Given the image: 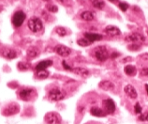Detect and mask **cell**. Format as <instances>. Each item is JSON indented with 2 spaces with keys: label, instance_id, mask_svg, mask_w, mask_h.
I'll return each instance as SVG.
<instances>
[{
  "label": "cell",
  "instance_id": "4",
  "mask_svg": "<svg viewBox=\"0 0 148 124\" xmlns=\"http://www.w3.org/2000/svg\"><path fill=\"white\" fill-rule=\"evenodd\" d=\"M45 121L48 124H60L62 121V119L58 113L49 112L45 115Z\"/></svg>",
  "mask_w": 148,
  "mask_h": 124
},
{
  "label": "cell",
  "instance_id": "19",
  "mask_svg": "<svg viewBox=\"0 0 148 124\" xmlns=\"http://www.w3.org/2000/svg\"><path fill=\"white\" fill-rule=\"evenodd\" d=\"M90 113L92 116H98V118H101V116H105L106 115H107L103 109H100L98 107H92L90 109Z\"/></svg>",
  "mask_w": 148,
  "mask_h": 124
},
{
  "label": "cell",
  "instance_id": "25",
  "mask_svg": "<svg viewBox=\"0 0 148 124\" xmlns=\"http://www.w3.org/2000/svg\"><path fill=\"white\" fill-rule=\"evenodd\" d=\"M49 75H50V73L47 70H43V71H39L37 73V76L40 79H46Z\"/></svg>",
  "mask_w": 148,
  "mask_h": 124
},
{
  "label": "cell",
  "instance_id": "9",
  "mask_svg": "<svg viewBox=\"0 0 148 124\" xmlns=\"http://www.w3.org/2000/svg\"><path fill=\"white\" fill-rule=\"evenodd\" d=\"M18 112H19V106H18V104H16V103H11L8 107H6L5 109H4L3 114L5 115V116H12V115L17 114Z\"/></svg>",
  "mask_w": 148,
  "mask_h": 124
},
{
  "label": "cell",
  "instance_id": "13",
  "mask_svg": "<svg viewBox=\"0 0 148 124\" xmlns=\"http://www.w3.org/2000/svg\"><path fill=\"white\" fill-rule=\"evenodd\" d=\"M100 88L101 89L105 90V91H112V90L115 89V84L112 82V81H109V80H103L100 83Z\"/></svg>",
  "mask_w": 148,
  "mask_h": 124
},
{
  "label": "cell",
  "instance_id": "10",
  "mask_svg": "<svg viewBox=\"0 0 148 124\" xmlns=\"http://www.w3.org/2000/svg\"><path fill=\"white\" fill-rule=\"evenodd\" d=\"M125 93L126 95L130 98V99H136L138 97V93H137V90L135 89V88L132 85H127L125 86Z\"/></svg>",
  "mask_w": 148,
  "mask_h": 124
},
{
  "label": "cell",
  "instance_id": "16",
  "mask_svg": "<svg viewBox=\"0 0 148 124\" xmlns=\"http://www.w3.org/2000/svg\"><path fill=\"white\" fill-rule=\"evenodd\" d=\"M72 73H74L75 74L77 75H80V76L82 77H88L89 74H90V71L87 70V69H85V68H82V67H77V68H74L72 69Z\"/></svg>",
  "mask_w": 148,
  "mask_h": 124
},
{
  "label": "cell",
  "instance_id": "17",
  "mask_svg": "<svg viewBox=\"0 0 148 124\" xmlns=\"http://www.w3.org/2000/svg\"><path fill=\"white\" fill-rule=\"evenodd\" d=\"M95 16H96V15L91 10H85L81 13V18L83 21H86V22L93 21L95 19Z\"/></svg>",
  "mask_w": 148,
  "mask_h": 124
},
{
  "label": "cell",
  "instance_id": "14",
  "mask_svg": "<svg viewBox=\"0 0 148 124\" xmlns=\"http://www.w3.org/2000/svg\"><path fill=\"white\" fill-rule=\"evenodd\" d=\"M1 55L3 58H5L7 59H13L17 56L16 52H15L13 49H9V48H5L1 51Z\"/></svg>",
  "mask_w": 148,
  "mask_h": 124
},
{
  "label": "cell",
  "instance_id": "36",
  "mask_svg": "<svg viewBox=\"0 0 148 124\" xmlns=\"http://www.w3.org/2000/svg\"><path fill=\"white\" fill-rule=\"evenodd\" d=\"M117 55H118L117 53H113V54L111 55V58H117Z\"/></svg>",
  "mask_w": 148,
  "mask_h": 124
},
{
  "label": "cell",
  "instance_id": "23",
  "mask_svg": "<svg viewBox=\"0 0 148 124\" xmlns=\"http://www.w3.org/2000/svg\"><path fill=\"white\" fill-rule=\"evenodd\" d=\"M55 33L60 37H64L68 34V31L65 27H63V26H57V27L55 28Z\"/></svg>",
  "mask_w": 148,
  "mask_h": 124
},
{
  "label": "cell",
  "instance_id": "38",
  "mask_svg": "<svg viewBox=\"0 0 148 124\" xmlns=\"http://www.w3.org/2000/svg\"><path fill=\"white\" fill-rule=\"evenodd\" d=\"M145 89H146V92H147V95H148V85H145Z\"/></svg>",
  "mask_w": 148,
  "mask_h": 124
},
{
  "label": "cell",
  "instance_id": "32",
  "mask_svg": "<svg viewBox=\"0 0 148 124\" xmlns=\"http://www.w3.org/2000/svg\"><path fill=\"white\" fill-rule=\"evenodd\" d=\"M140 74L142 76H148V68H143L142 69V71H140Z\"/></svg>",
  "mask_w": 148,
  "mask_h": 124
},
{
  "label": "cell",
  "instance_id": "33",
  "mask_svg": "<svg viewBox=\"0 0 148 124\" xmlns=\"http://www.w3.org/2000/svg\"><path fill=\"white\" fill-rule=\"evenodd\" d=\"M62 65H63L64 69H65V70H68V71H72V68H71L70 65H68L66 61H63V62H62Z\"/></svg>",
  "mask_w": 148,
  "mask_h": 124
},
{
  "label": "cell",
  "instance_id": "31",
  "mask_svg": "<svg viewBox=\"0 0 148 124\" xmlns=\"http://www.w3.org/2000/svg\"><path fill=\"white\" fill-rule=\"evenodd\" d=\"M142 106H141V104H140L139 103H137L135 104V106H134V111H135V113L136 114H141L142 113Z\"/></svg>",
  "mask_w": 148,
  "mask_h": 124
},
{
  "label": "cell",
  "instance_id": "24",
  "mask_svg": "<svg viewBox=\"0 0 148 124\" xmlns=\"http://www.w3.org/2000/svg\"><path fill=\"white\" fill-rule=\"evenodd\" d=\"M77 43H78V45H80V46H82V47H86V46H89V45L92 44V42H90V41L87 39H85V38L78 40Z\"/></svg>",
  "mask_w": 148,
  "mask_h": 124
},
{
  "label": "cell",
  "instance_id": "29",
  "mask_svg": "<svg viewBox=\"0 0 148 124\" xmlns=\"http://www.w3.org/2000/svg\"><path fill=\"white\" fill-rule=\"evenodd\" d=\"M139 120H141V121H148V112H145L140 115Z\"/></svg>",
  "mask_w": 148,
  "mask_h": 124
},
{
  "label": "cell",
  "instance_id": "15",
  "mask_svg": "<svg viewBox=\"0 0 148 124\" xmlns=\"http://www.w3.org/2000/svg\"><path fill=\"white\" fill-rule=\"evenodd\" d=\"M85 38L88 40L90 42H92V43L94 42V41L102 40V36L100 35V34L93 33V32H85Z\"/></svg>",
  "mask_w": 148,
  "mask_h": 124
},
{
  "label": "cell",
  "instance_id": "39",
  "mask_svg": "<svg viewBox=\"0 0 148 124\" xmlns=\"http://www.w3.org/2000/svg\"><path fill=\"white\" fill-rule=\"evenodd\" d=\"M43 1H45V2H50L51 0H43Z\"/></svg>",
  "mask_w": 148,
  "mask_h": 124
},
{
  "label": "cell",
  "instance_id": "35",
  "mask_svg": "<svg viewBox=\"0 0 148 124\" xmlns=\"http://www.w3.org/2000/svg\"><path fill=\"white\" fill-rule=\"evenodd\" d=\"M141 58L143 60H148V53H145V54H143L141 55Z\"/></svg>",
  "mask_w": 148,
  "mask_h": 124
},
{
  "label": "cell",
  "instance_id": "27",
  "mask_svg": "<svg viewBox=\"0 0 148 124\" xmlns=\"http://www.w3.org/2000/svg\"><path fill=\"white\" fill-rule=\"evenodd\" d=\"M46 9L48 11H50V12H57L58 11V8L55 5H54V4H48L46 6Z\"/></svg>",
  "mask_w": 148,
  "mask_h": 124
},
{
  "label": "cell",
  "instance_id": "11",
  "mask_svg": "<svg viewBox=\"0 0 148 124\" xmlns=\"http://www.w3.org/2000/svg\"><path fill=\"white\" fill-rule=\"evenodd\" d=\"M104 32L110 37H117L121 35V31L118 27L113 25H109L104 29Z\"/></svg>",
  "mask_w": 148,
  "mask_h": 124
},
{
  "label": "cell",
  "instance_id": "37",
  "mask_svg": "<svg viewBox=\"0 0 148 124\" xmlns=\"http://www.w3.org/2000/svg\"><path fill=\"white\" fill-rule=\"evenodd\" d=\"M56 1H58L60 3H65L66 2V0H56Z\"/></svg>",
  "mask_w": 148,
  "mask_h": 124
},
{
  "label": "cell",
  "instance_id": "42",
  "mask_svg": "<svg viewBox=\"0 0 148 124\" xmlns=\"http://www.w3.org/2000/svg\"><path fill=\"white\" fill-rule=\"evenodd\" d=\"M0 44H1V42H0Z\"/></svg>",
  "mask_w": 148,
  "mask_h": 124
},
{
  "label": "cell",
  "instance_id": "7",
  "mask_svg": "<svg viewBox=\"0 0 148 124\" xmlns=\"http://www.w3.org/2000/svg\"><path fill=\"white\" fill-rule=\"evenodd\" d=\"M102 106L106 114H113L116 109L115 103L112 99H106L102 101Z\"/></svg>",
  "mask_w": 148,
  "mask_h": 124
},
{
  "label": "cell",
  "instance_id": "30",
  "mask_svg": "<svg viewBox=\"0 0 148 124\" xmlns=\"http://www.w3.org/2000/svg\"><path fill=\"white\" fill-rule=\"evenodd\" d=\"M118 7H119V9L122 11H126L128 9V4L127 3H123V2H120L118 4Z\"/></svg>",
  "mask_w": 148,
  "mask_h": 124
},
{
  "label": "cell",
  "instance_id": "20",
  "mask_svg": "<svg viewBox=\"0 0 148 124\" xmlns=\"http://www.w3.org/2000/svg\"><path fill=\"white\" fill-rule=\"evenodd\" d=\"M125 73L128 76H134L137 73V70L133 65H127L125 67Z\"/></svg>",
  "mask_w": 148,
  "mask_h": 124
},
{
  "label": "cell",
  "instance_id": "2",
  "mask_svg": "<svg viewBox=\"0 0 148 124\" xmlns=\"http://www.w3.org/2000/svg\"><path fill=\"white\" fill-rule=\"evenodd\" d=\"M66 98V92L59 88H53L48 93V99L52 101H59Z\"/></svg>",
  "mask_w": 148,
  "mask_h": 124
},
{
  "label": "cell",
  "instance_id": "5",
  "mask_svg": "<svg viewBox=\"0 0 148 124\" xmlns=\"http://www.w3.org/2000/svg\"><path fill=\"white\" fill-rule=\"evenodd\" d=\"M125 40L128 42H131V43H143V41L145 40L143 35H142L141 33H131L128 34L126 37H125Z\"/></svg>",
  "mask_w": 148,
  "mask_h": 124
},
{
  "label": "cell",
  "instance_id": "22",
  "mask_svg": "<svg viewBox=\"0 0 148 124\" xmlns=\"http://www.w3.org/2000/svg\"><path fill=\"white\" fill-rule=\"evenodd\" d=\"M91 4L94 8L98 10H102L105 7V2L104 0H90Z\"/></svg>",
  "mask_w": 148,
  "mask_h": 124
},
{
  "label": "cell",
  "instance_id": "12",
  "mask_svg": "<svg viewBox=\"0 0 148 124\" xmlns=\"http://www.w3.org/2000/svg\"><path fill=\"white\" fill-rule=\"evenodd\" d=\"M35 92V90L32 88H25L20 91L19 95H20V98L24 101H29L30 99H32L33 93Z\"/></svg>",
  "mask_w": 148,
  "mask_h": 124
},
{
  "label": "cell",
  "instance_id": "21",
  "mask_svg": "<svg viewBox=\"0 0 148 124\" xmlns=\"http://www.w3.org/2000/svg\"><path fill=\"white\" fill-rule=\"evenodd\" d=\"M39 54H40L39 49H37L36 47H30L27 50V56L30 59L37 58V56L39 55Z\"/></svg>",
  "mask_w": 148,
  "mask_h": 124
},
{
  "label": "cell",
  "instance_id": "28",
  "mask_svg": "<svg viewBox=\"0 0 148 124\" xmlns=\"http://www.w3.org/2000/svg\"><path fill=\"white\" fill-rule=\"evenodd\" d=\"M140 48H141V45L139 43H132L131 45H128V49L130 51H138L140 50Z\"/></svg>",
  "mask_w": 148,
  "mask_h": 124
},
{
  "label": "cell",
  "instance_id": "1",
  "mask_svg": "<svg viewBox=\"0 0 148 124\" xmlns=\"http://www.w3.org/2000/svg\"><path fill=\"white\" fill-rule=\"evenodd\" d=\"M94 55L96 58L97 60L100 62H103L106 61L108 58H109V52H108V49L106 48V46H98L95 48L94 50Z\"/></svg>",
  "mask_w": 148,
  "mask_h": 124
},
{
  "label": "cell",
  "instance_id": "40",
  "mask_svg": "<svg viewBox=\"0 0 148 124\" xmlns=\"http://www.w3.org/2000/svg\"><path fill=\"white\" fill-rule=\"evenodd\" d=\"M109 1H111V2H115V1H116V0H109Z\"/></svg>",
  "mask_w": 148,
  "mask_h": 124
},
{
  "label": "cell",
  "instance_id": "6",
  "mask_svg": "<svg viewBox=\"0 0 148 124\" xmlns=\"http://www.w3.org/2000/svg\"><path fill=\"white\" fill-rule=\"evenodd\" d=\"M25 20V13L24 11H16L14 13L13 17H12V24L16 26V27H20V26L23 25V23Z\"/></svg>",
  "mask_w": 148,
  "mask_h": 124
},
{
  "label": "cell",
  "instance_id": "41",
  "mask_svg": "<svg viewBox=\"0 0 148 124\" xmlns=\"http://www.w3.org/2000/svg\"><path fill=\"white\" fill-rule=\"evenodd\" d=\"M0 10H1V9H0Z\"/></svg>",
  "mask_w": 148,
  "mask_h": 124
},
{
  "label": "cell",
  "instance_id": "3",
  "mask_svg": "<svg viewBox=\"0 0 148 124\" xmlns=\"http://www.w3.org/2000/svg\"><path fill=\"white\" fill-rule=\"evenodd\" d=\"M27 26L32 32L37 33V32H40V30L43 28V24H42V21H41L40 18L33 17L31 19H29V21L27 23Z\"/></svg>",
  "mask_w": 148,
  "mask_h": 124
},
{
  "label": "cell",
  "instance_id": "26",
  "mask_svg": "<svg viewBox=\"0 0 148 124\" xmlns=\"http://www.w3.org/2000/svg\"><path fill=\"white\" fill-rule=\"evenodd\" d=\"M17 66H18V69L20 71H26L31 67V65H30L29 63H25V62H19Z\"/></svg>",
  "mask_w": 148,
  "mask_h": 124
},
{
  "label": "cell",
  "instance_id": "8",
  "mask_svg": "<svg viewBox=\"0 0 148 124\" xmlns=\"http://www.w3.org/2000/svg\"><path fill=\"white\" fill-rule=\"evenodd\" d=\"M55 51L56 52V54L59 55L60 56H63V58H67L71 54V50L70 48H69L68 46H65V45L62 44H58L55 47Z\"/></svg>",
  "mask_w": 148,
  "mask_h": 124
},
{
  "label": "cell",
  "instance_id": "34",
  "mask_svg": "<svg viewBox=\"0 0 148 124\" xmlns=\"http://www.w3.org/2000/svg\"><path fill=\"white\" fill-rule=\"evenodd\" d=\"M131 60H132V58H130V56H127V58H125L122 59V62L123 63H127V62L131 61Z\"/></svg>",
  "mask_w": 148,
  "mask_h": 124
},
{
  "label": "cell",
  "instance_id": "18",
  "mask_svg": "<svg viewBox=\"0 0 148 124\" xmlns=\"http://www.w3.org/2000/svg\"><path fill=\"white\" fill-rule=\"evenodd\" d=\"M52 64H53L52 60H42V61H40V63H38V65L36 66V70L37 71L46 70L47 68L52 66Z\"/></svg>",
  "mask_w": 148,
  "mask_h": 124
}]
</instances>
